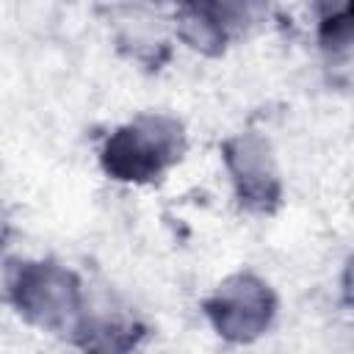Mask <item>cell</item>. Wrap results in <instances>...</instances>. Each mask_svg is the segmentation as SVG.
Listing matches in <instances>:
<instances>
[{"label":"cell","instance_id":"3957f363","mask_svg":"<svg viewBox=\"0 0 354 354\" xmlns=\"http://www.w3.org/2000/svg\"><path fill=\"white\" fill-rule=\"evenodd\" d=\"M174 33L202 55L252 36L271 19V0H174Z\"/></svg>","mask_w":354,"mask_h":354},{"label":"cell","instance_id":"8992f818","mask_svg":"<svg viewBox=\"0 0 354 354\" xmlns=\"http://www.w3.org/2000/svg\"><path fill=\"white\" fill-rule=\"evenodd\" d=\"M116 39H119V47L130 50L133 58L155 61V64H158V55L169 47V39L163 33V19L144 8H130L119 17Z\"/></svg>","mask_w":354,"mask_h":354},{"label":"cell","instance_id":"5b68a950","mask_svg":"<svg viewBox=\"0 0 354 354\" xmlns=\"http://www.w3.org/2000/svg\"><path fill=\"white\" fill-rule=\"evenodd\" d=\"M224 171L235 199L249 213H271L282 202V177L271 141L257 130H243L221 144Z\"/></svg>","mask_w":354,"mask_h":354},{"label":"cell","instance_id":"7a4b0ae2","mask_svg":"<svg viewBox=\"0 0 354 354\" xmlns=\"http://www.w3.org/2000/svg\"><path fill=\"white\" fill-rule=\"evenodd\" d=\"M3 296L25 324L44 332H72L88 301L80 277L44 257L14 263L6 274Z\"/></svg>","mask_w":354,"mask_h":354},{"label":"cell","instance_id":"52a82bcc","mask_svg":"<svg viewBox=\"0 0 354 354\" xmlns=\"http://www.w3.org/2000/svg\"><path fill=\"white\" fill-rule=\"evenodd\" d=\"M6 232H8V216H6V210H3V205H0V243H3Z\"/></svg>","mask_w":354,"mask_h":354},{"label":"cell","instance_id":"6da1fadb","mask_svg":"<svg viewBox=\"0 0 354 354\" xmlns=\"http://www.w3.org/2000/svg\"><path fill=\"white\" fill-rule=\"evenodd\" d=\"M188 138L177 116L147 111L113 127L100 147L102 171L127 185H149L166 177L185 155Z\"/></svg>","mask_w":354,"mask_h":354},{"label":"cell","instance_id":"277c9868","mask_svg":"<svg viewBox=\"0 0 354 354\" xmlns=\"http://www.w3.org/2000/svg\"><path fill=\"white\" fill-rule=\"evenodd\" d=\"M202 307L218 337L230 343H252L271 329L277 318V293L260 274L235 271L213 288Z\"/></svg>","mask_w":354,"mask_h":354}]
</instances>
